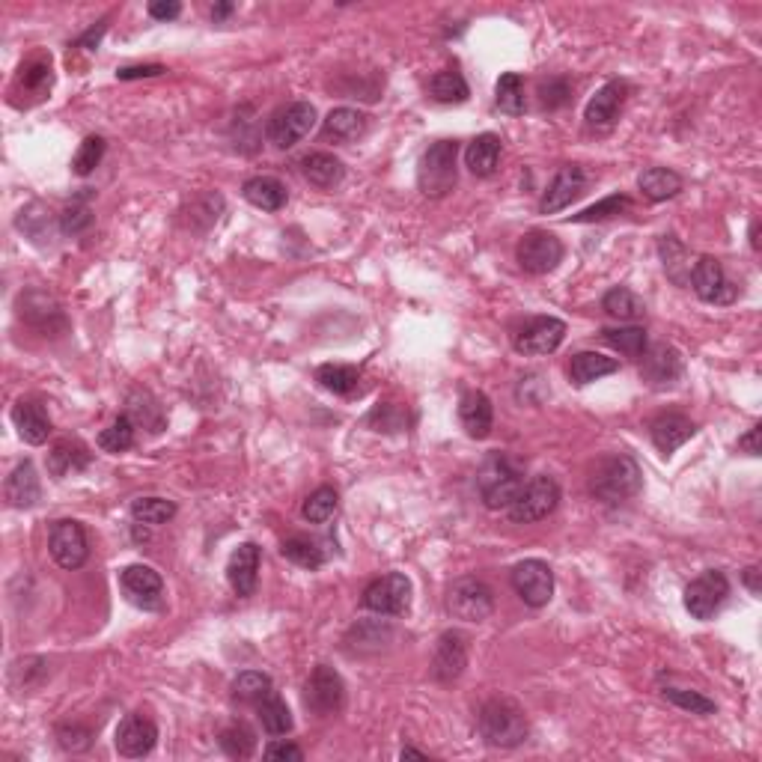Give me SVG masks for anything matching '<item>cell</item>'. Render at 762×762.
<instances>
[{"label":"cell","mask_w":762,"mask_h":762,"mask_svg":"<svg viewBox=\"0 0 762 762\" xmlns=\"http://www.w3.org/2000/svg\"><path fill=\"white\" fill-rule=\"evenodd\" d=\"M370 128V117L355 108H334L322 123V140L328 143H352L364 137Z\"/></svg>","instance_id":"25"},{"label":"cell","mask_w":762,"mask_h":762,"mask_svg":"<svg viewBox=\"0 0 762 762\" xmlns=\"http://www.w3.org/2000/svg\"><path fill=\"white\" fill-rule=\"evenodd\" d=\"M617 370H620V361L599 355V352H578L569 361V376L575 384H593L605 376H614Z\"/></svg>","instance_id":"33"},{"label":"cell","mask_w":762,"mask_h":762,"mask_svg":"<svg viewBox=\"0 0 762 762\" xmlns=\"http://www.w3.org/2000/svg\"><path fill=\"white\" fill-rule=\"evenodd\" d=\"M569 96H572V87H569L566 78H548V81L539 84V102H542V108H548V111L566 105Z\"/></svg>","instance_id":"52"},{"label":"cell","mask_w":762,"mask_h":762,"mask_svg":"<svg viewBox=\"0 0 762 762\" xmlns=\"http://www.w3.org/2000/svg\"><path fill=\"white\" fill-rule=\"evenodd\" d=\"M57 742H60L63 751L78 754V751H87V748H90L93 733L84 730V727H78V724H60V727H57Z\"/></svg>","instance_id":"53"},{"label":"cell","mask_w":762,"mask_h":762,"mask_svg":"<svg viewBox=\"0 0 762 762\" xmlns=\"http://www.w3.org/2000/svg\"><path fill=\"white\" fill-rule=\"evenodd\" d=\"M447 611L465 623H483L495 611V593L480 578H459L447 593Z\"/></svg>","instance_id":"5"},{"label":"cell","mask_w":762,"mask_h":762,"mask_svg":"<svg viewBox=\"0 0 762 762\" xmlns=\"http://www.w3.org/2000/svg\"><path fill=\"white\" fill-rule=\"evenodd\" d=\"M688 283L697 292V298L706 304H733L739 298V286L727 277L721 259H715V256H700L691 265Z\"/></svg>","instance_id":"11"},{"label":"cell","mask_w":762,"mask_h":762,"mask_svg":"<svg viewBox=\"0 0 762 762\" xmlns=\"http://www.w3.org/2000/svg\"><path fill=\"white\" fill-rule=\"evenodd\" d=\"M629 209H632V200H629L626 194H611V197H605L602 203H596V206H590V209L572 215V221H575V224H596V221L617 218V215H623V212H629Z\"/></svg>","instance_id":"49"},{"label":"cell","mask_w":762,"mask_h":762,"mask_svg":"<svg viewBox=\"0 0 762 762\" xmlns=\"http://www.w3.org/2000/svg\"><path fill=\"white\" fill-rule=\"evenodd\" d=\"M727 596H730L727 575L718 569H709L685 587V611L694 620H712L724 608Z\"/></svg>","instance_id":"13"},{"label":"cell","mask_w":762,"mask_h":762,"mask_svg":"<svg viewBox=\"0 0 762 762\" xmlns=\"http://www.w3.org/2000/svg\"><path fill=\"white\" fill-rule=\"evenodd\" d=\"M640 358H643L640 361V379L646 381L649 387H655V390L673 387L682 376V355L667 343L646 346V352Z\"/></svg>","instance_id":"18"},{"label":"cell","mask_w":762,"mask_h":762,"mask_svg":"<svg viewBox=\"0 0 762 762\" xmlns=\"http://www.w3.org/2000/svg\"><path fill=\"white\" fill-rule=\"evenodd\" d=\"M560 504V486L551 477H533L530 483H524V489L518 492V498L507 509L509 518L515 524H533L548 518Z\"/></svg>","instance_id":"9"},{"label":"cell","mask_w":762,"mask_h":762,"mask_svg":"<svg viewBox=\"0 0 762 762\" xmlns=\"http://www.w3.org/2000/svg\"><path fill=\"white\" fill-rule=\"evenodd\" d=\"M658 251H661V259H664V271H667L676 283H685L688 274H691V262H688L685 245H682L676 236H664L661 245H658Z\"/></svg>","instance_id":"46"},{"label":"cell","mask_w":762,"mask_h":762,"mask_svg":"<svg viewBox=\"0 0 762 762\" xmlns=\"http://www.w3.org/2000/svg\"><path fill=\"white\" fill-rule=\"evenodd\" d=\"M480 736L486 739V745L492 748H518L527 742L530 736V724L524 709L507 700V697H495L480 709Z\"/></svg>","instance_id":"1"},{"label":"cell","mask_w":762,"mask_h":762,"mask_svg":"<svg viewBox=\"0 0 762 762\" xmlns=\"http://www.w3.org/2000/svg\"><path fill=\"white\" fill-rule=\"evenodd\" d=\"M102 33H105V24H102V27H99V30H96V27H93V30H90V33H87V36H81V42H78V45H87V48H96V45H99V39H102Z\"/></svg>","instance_id":"60"},{"label":"cell","mask_w":762,"mask_h":762,"mask_svg":"<svg viewBox=\"0 0 762 762\" xmlns=\"http://www.w3.org/2000/svg\"><path fill=\"white\" fill-rule=\"evenodd\" d=\"M587 191V173L578 164H566L557 170V176L551 179L548 191L539 200V215H557L566 206H572L581 194Z\"/></svg>","instance_id":"17"},{"label":"cell","mask_w":762,"mask_h":762,"mask_svg":"<svg viewBox=\"0 0 762 762\" xmlns=\"http://www.w3.org/2000/svg\"><path fill=\"white\" fill-rule=\"evenodd\" d=\"M301 173L310 185L322 188V191H331L337 188L343 179H346V167L337 155L331 152H310L301 158Z\"/></svg>","instance_id":"27"},{"label":"cell","mask_w":762,"mask_h":762,"mask_svg":"<svg viewBox=\"0 0 762 762\" xmlns=\"http://www.w3.org/2000/svg\"><path fill=\"white\" fill-rule=\"evenodd\" d=\"M173 515H176V504L167 501V498H137V501L131 504V518H134L137 524L158 527V524H167Z\"/></svg>","instance_id":"44"},{"label":"cell","mask_w":762,"mask_h":762,"mask_svg":"<svg viewBox=\"0 0 762 762\" xmlns=\"http://www.w3.org/2000/svg\"><path fill=\"white\" fill-rule=\"evenodd\" d=\"M637 188L643 191L646 200L661 203V200H670L682 191V176L670 167H646L637 176Z\"/></svg>","instance_id":"32"},{"label":"cell","mask_w":762,"mask_h":762,"mask_svg":"<svg viewBox=\"0 0 762 762\" xmlns=\"http://www.w3.org/2000/svg\"><path fill=\"white\" fill-rule=\"evenodd\" d=\"M102 155H105V137L99 134H90L84 137V143L78 146L75 158H72V170L78 176H90L99 164H102Z\"/></svg>","instance_id":"51"},{"label":"cell","mask_w":762,"mask_h":762,"mask_svg":"<svg viewBox=\"0 0 762 762\" xmlns=\"http://www.w3.org/2000/svg\"><path fill=\"white\" fill-rule=\"evenodd\" d=\"M167 69L164 66H158V63H146V66H126V69H120L117 72V78L120 81H134V78H158V75H164Z\"/></svg>","instance_id":"56"},{"label":"cell","mask_w":762,"mask_h":762,"mask_svg":"<svg viewBox=\"0 0 762 762\" xmlns=\"http://www.w3.org/2000/svg\"><path fill=\"white\" fill-rule=\"evenodd\" d=\"M242 194H245V200L251 206L262 209V212H280L286 206V200H289L286 185L280 179H274V176H254V179H248L242 185Z\"/></svg>","instance_id":"30"},{"label":"cell","mask_w":762,"mask_h":762,"mask_svg":"<svg viewBox=\"0 0 762 762\" xmlns=\"http://www.w3.org/2000/svg\"><path fill=\"white\" fill-rule=\"evenodd\" d=\"M48 551L54 557V563L60 569H81L90 557V542H87V530L81 521L75 518H60L51 524V533H48Z\"/></svg>","instance_id":"8"},{"label":"cell","mask_w":762,"mask_h":762,"mask_svg":"<svg viewBox=\"0 0 762 762\" xmlns=\"http://www.w3.org/2000/svg\"><path fill=\"white\" fill-rule=\"evenodd\" d=\"M12 423H15L18 435H21L27 444H33V447L45 444L48 435H51V417L45 414V408H42L39 402H27V399L15 402V408H12Z\"/></svg>","instance_id":"26"},{"label":"cell","mask_w":762,"mask_h":762,"mask_svg":"<svg viewBox=\"0 0 762 762\" xmlns=\"http://www.w3.org/2000/svg\"><path fill=\"white\" fill-rule=\"evenodd\" d=\"M268 691H274L271 676H265V673H259V670H245V673H239L236 682H233V697H236L239 703H248V706H256Z\"/></svg>","instance_id":"43"},{"label":"cell","mask_w":762,"mask_h":762,"mask_svg":"<svg viewBox=\"0 0 762 762\" xmlns=\"http://www.w3.org/2000/svg\"><path fill=\"white\" fill-rule=\"evenodd\" d=\"M477 486L483 495V504L489 509H509L518 492L524 489V471L515 459L504 453H495L483 462L477 474Z\"/></svg>","instance_id":"3"},{"label":"cell","mask_w":762,"mask_h":762,"mask_svg":"<svg viewBox=\"0 0 762 762\" xmlns=\"http://www.w3.org/2000/svg\"><path fill=\"white\" fill-rule=\"evenodd\" d=\"M760 426H754V429H748V435H742L739 438V450L742 453H748V456H760Z\"/></svg>","instance_id":"58"},{"label":"cell","mask_w":762,"mask_h":762,"mask_svg":"<svg viewBox=\"0 0 762 762\" xmlns=\"http://www.w3.org/2000/svg\"><path fill=\"white\" fill-rule=\"evenodd\" d=\"M280 554H283L289 563H295V566H301V569H310V572L322 569V563H325L322 548H319L316 542L304 539V536H289V539H283Z\"/></svg>","instance_id":"38"},{"label":"cell","mask_w":762,"mask_h":762,"mask_svg":"<svg viewBox=\"0 0 762 762\" xmlns=\"http://www.w3.org/2000/svg\"><path fill=\"white\" fill-rule=\"evenodd\" d=\"M90 224H93V215H90V209H87L84 203H72V206L60 215V227H63L66 236H78V233H84Z\"/></svg>","instance_id":"54"},{"label":"cell","mask_w":762,"mask_h":762,"mask_svg":"<svg viewBox=\"0 0 762 762\" xmlns=\"http://www.w3.org/2000/svg\"><path fill=\"white\" fill-rule=\"evenodd\" d=\"M661 694H664V700H667V703H673V706H679L682 712H691V715H715V712H718L715 700L703 697L700 691H685V688H664Z\"/></svg>","instance_id":"50"},{"label":"cell","mask_w":762,"mask_h":762,"mask_svg":"<svg viewBox=\"0 0 762 762\" xmlns=\"http://www.w3.org/2000/svg\"><path fill=\"white\" fill-rule=\"evenodd\" d=\"M265 760H304V751L298 745H289V742H271L265 748Z\"/></svg>","instance_id":"55"},{"label":"cell","mask_w":762,"mask_h":762,"mask_svg":"<svg viewBox=\"0 0 762 762\" xmlns=\"http://www.w3.org/2000/svg\"><path fill=\"white\" fill-rule=\"evenodd\" d=\"M337 509H340L337 492H334L331 486H322V489H316L313 495H307V501H304V507H301V515H304L310 524H325V521H331V518L337 515Z\"/></svg>","instance_id":"42"},{"label":"cell","mask_w":762,"mask_h":762,"mask_svg":"<svg viewBox=\"0 0 762 762\" xmlns=\"http://www.w3.org/2000/svg\"><path fill=\"white\" fill-rule=\"evenodd\" d=\"M182 15V3L170 0V3H149V18L155 21H173Z\"/></svg>","instance_id":"57"},{"label":"cell","mask_w":762,"mask_h":762,"mask_svg":"<svg viewBox=\"0 0 762 762\" xmlns=\"http://www.w3.org/2000/svg\"><path fill=\"white\" fill-rule=\"evenodd\" d=\"M602 310H605L608 316L620 319V322H637V319H643L646 304L637 298L632 289H626V286H614V289H608V292H605V298H602Z\"/></svg>","instance_id":"36"},{"label":"cell","mask_w":762,"mask_h":762,"mask_svg":"<svg viewBox=\"0 0 762 762\" xmlns=\"http://www.w3.org/2000/svg\"><path fill=\"white\" fill-rule=\"evenodd\" d=\"M256 578H259V548H256L254 542H242V545L230 554L227 581H230V587H233L236 596L248 599V596H254Z\"/></svg>","instance_id":"24"},{"label":"cell","mask_w":762,"mask_h":762,"mask_svg":"<svg viewBox=\"0 0 762 762\" xmlns=\"http://www.w3.org/2000/svg\"><path fill=\"white\" fill-rule=\"evenodd\" d=\"M751 245H754V251H760V224L757 221L751 224Z\"/></svg>","instance_id":"63"},{"label":"cell","mask_w":762,"mask_h":762,"mask_svg":"<svg viewBox=\"0 0 762 762\" xmlns=\"http://www.w3.org/2000/svg\"><path fill=\"white\" fill-rule=\"evenodd\" d=\"M563 337H566V322L563 319H557V316H533V319H527L515 331L512 346L524 358H545V355L560 349Z\"/></svg>","instance_id":"7"},{"label":"cell","mask_w":762,"mask_h":762,"mask_svg":"<svg viewBox=\"0 0 762 762\" xmlns=\"http://www.w3.org/2000/svg\"><path fill=\"white\" fill-rule=\"evenodd\" d=\"M316 381H319L325 390L337 393V396H349V393L358 390L361 373H358L355 367H346V364H322V367L316 370Z\"/></svg>","instance_id":"39"},{"label":"cell","mask_w":762,"mask_h":762,"mask_svg":"<svg viewBox=\"0 0 762 762\" xmlns=\"http://www.w3.org/2000/svg\"><path fill=\"white\" fill-rule=\"evenodd\" d=\"M456 158H459L456 140H438L423 152L417 164V185L426 197L441 200L456 188Z\"/></svg>","instance_id":"4"},{"label":"cell","mask_w":762,"mask_h":762,"mask_svg":"<svg viewBox=\"0 0 762 762\" xmlns=\"http://www.w3.org/2000/svg\"><path fill=\"white\" fill-rule=\"evenodd\" d=\"M643 489V474L637 468V462L626 453H614L605 456L590 477V492L605 501V504H620L635 498L637 492Z\"/></svg>","instance_id":"2"},{"label":"cell","mask_w":762,"mask_h":762,"mask_svg":"<svg viewBox=\"0 0 762 762\" xmlns=\"http://www.w3.org/2000/svg\"><path fill=\"white\" fill-rule=\"evenodd\" d=\"M429 96H432L438 105H462V102H468L471 90H468V81L462 78V72L444 69V72L432 75V81H429Z\"/></svg>","instance_id":"35"},{"label":"cell","mask_w":762,"mask_h":762,"mask_svg":"<svg viewBox=\"0 0 762 762\" xmlns=\"http://www.w3.org/2000/svg\"><path fill=\"white\" fill-rule=\"evenodd\" d=\"M120 587H123V596L134 608L161 611V605H164V581L152 566H143V563L126 566L120 572Z\"/></svg>","instance_id":"16"},{"label":"cell","mask_w":762,"mask_h":762,"mask_svg":"<svg viewBox=\"0 0 762 762\" xmlns=\"http://www.w3.org/2000/svg\"><path fill=\"white\" fill-rule=\"evenodd\" d=\"M745 584H748L751 596H760V566H748L745 569Z\"/></svg>","instance_id":"59"},{"label":"cell","mask_w":762,"mask_h":762,"mask_svg":"<svg viewBox=\"0 0 762 762\" xmlns=\"http://www.w3.org/2000/svg\"><path fill=\"white\" fill-rule=\"evenodd\" d=\"M51 81H54V75H51V63H48V60H33V63L21 66L18 84H21L24 93L42 99V96L51 90Z\"/></svg>","instance_id":"48"},{"label":"cell","mask_w":762,"mask_h":762,"mask_svg":"<svg viewBox=\"0 0 762 762\" xmlns=\"http://www.w3.org/2000/svg\"><path fill=\"white\" fill-rule=\"evenodd\" d=\"M99 447L105 453H126V450H131L134 447V420L128 414H120L108 429H102Z\"/></svg>","instance_id":"47"},{"label":"cell","mask_w":762,"mask_h":762,"mask_svg":"<svg viewBox=\"0 0 762 762\" xmlns=\"http://www.w3.org/2000/svg\"><path fill=\"white\" fill-rule=\"evenodd\" d=\"M602 340H605L611 349H617L620 355H626V358H640V355L646 352V346H649L646 331L637 328V325H626V328H602Z\"/></svg>","instance_id":"37"},{"label":"cell","mask_w":762,"mask_h":762,"mask_svg":"<svg viewBox=\"0 0 762 762\" xmlns=\"http://www.w3.org/2000/svg\"><path fill=\"white\" fill-rule=\"evenodd\" d=\"M316 126V108L310 102H292L280 111L271 114L265 134L268 143L277 149H292L295 143H301Z\"/></svg>","instance_id":"10"},{"label":"cell","mask_w":762,"mask_h":762,"mask_svg":"<svg viewBox=\"0 0 762 762\" xmlns=\"http://www.w3.org/2000/svg\"><path fill=\"white\" fill-rule=\"evenodd\" d=\"M227 15H233V3H215L212 6V18L215 21H224Z\"/></svg>","instance_id":"61"},{"label":"cell","mask_w":762,"mask_h":762,"mask_svg":"<svg viewBox=\"0 0 762 762\" xmlns=\"http://www.w3.org/2000/svg\"><path fill=\"white\" fill-rule=\"evenodd\" d=\"M459 420H462V429L483 441L492 435V426H495V408H492V399L483 393V390H468L462 399H459Z\"/></svg>","instance_id":"22"},{"label":"cell","mask_w":762,"mask_h":762,"mask_svg":"<svg viewBox=\"0 0 762 762\" xmlns=\"http://www.w3.org/2000/svg\"><path fill=\"white\" fill-rule=\"evenodd\" d=\"M468 664V637L456 629H447L435 643V658H432V676L438 682H456L465 673Z\"/></svg>","instance_id":"19"},{"label":"cell","mask_w":762,"mask_h":762,"mask_svg":"<svg viewBox=\"0 0 762 762\" xmlns=\"http://www.w3.org/2000/svg\"><path fill=\"white\" fill-rule=\"evenodd\" d=\"M399 757H402V760H426V754H423V751H414V748H402Z\"/></svg>","instance_id":"62"},{"label":"cell","mask_w":762,"mask_h":762,"mask_svg":"<svg viewBox=\"0 0 762 762\" xmlns=\"http://www.w3.org/2000/svg\"><path fill=\"white\" fill-rule=\"evenodd\" d=\"M498 161H501V137L498 134H480L468 143L465 149V164L474 176L486 179L498 170Z\"/></svg>","instance_id":"29"},{"label":"cell","mask_w":762,"mask_h":762,"mask_svg":"<svg viewBox=\"0 0 762 762\" xmlns=\"http://www.w3.org/2000/svg\"><path fill=\"white\" fill-rule=\"evenodd\" d=\"M259 715V724L268 736H286L292 730V712L283 703V697L277 691H268L259 703L254 706Z\"/></svg>","instance_id":"34"},{"label":"cell","mask_w":762,"mask_h":762,"mask_svg":"<svg viewBox=\"0 0 762 762\" xmlns=\"http://www.w3.org/2000/svg\"><path fill=\"white\" fill-rule=\"evenodd\" d=\"M509 584L527 608H545L554 596V572L545 560H521L512 569Z\"/></svg>","instance_id":"14"},{"label":"cell","mask_w":762,"mask_h":762,"mask_svg":"<svg viewBox=\"0 0 762 762\" xmlns=\"http://www.w3.org/2000/svg\"><path fill=\"white\" fill-rule=\"evenodd\" d=\"M128 417L134 423H143L149 432H161L164 426V414H161V405L146 393V390H134L128 396Z\"/></svg>","instance_id":"41"},{"label":"cell","mask_w":762,"mask_h":762,"mask_svg":"<svg viewBox=\"0 0 762 762\" xmlns=\"http://www.w3.org/2000/svg\"><path fill=\"white\" fill-rule=\"evenodd\" d=\"M649 435H652V444L658 447V453L664 456H673L688 438L697 435V426L685 417V414H658L652 423H649Z\"/></svg>","instance_id":"23"},{"label":"cell","mask_w":762,"mask_h":762,"mask_svg":"<svg viewBox=\"0 0 762 762\" xmlns=\"http://www.w3.org/2000/svg\"><path fill=\"white\" fill-rule=\"evenodd\" d=\"M221 748H224V754L233 757V760H248V757H254V730H251L248 724H230V727L221 733Z\"/></svg>","instance_id":"45"},{"label":"cell","mask_w":762,"mask_h":762,"mask_svg":"<svg viewBox=\"0 0 762 762\" xmlns=\"http://www.w3.org/2000/svg\"><path fill=\"white\" fill-rule=\"evenodd\" d=\"M304 706L310 715L319 718H331L346 706V685L340 679V673L328 664H319L307 682H304Z\"/></svg>","instance_id":"6"},{"label":"cell","mask_w":762,"mask_h":762,"mask_svg":"<svg viewBox=\"0 0 762 762\" xmlns=\"http://www.w3.org/2000/svg\"><path fill=\"white\" fill-rule=\"evenodd\" d=\"M361 605L381 617H405L411 608V581L402 572L381 575L364 590Z\"/></svg>","instance_id":"12"},{"label":"cell","mask_w":762,"mask_h":762,"mask_svg":"<svg viewBox=\"0 0 762 762\" xmlns=\"http://www.w3.org/2000/svg\"><path fill=\"white\" fill-rule=\"evenodd\" d=\"M626 96H629V84L626 81H608L590 102H587V111H584V123L593 131H608L620 120V111L626 105Z\"/></svg>","instance_id":"20"},{"label":"cell","mask_w":762,"mask_h":762,"mask_svg":"<svg viewBox=\"0 0 762 762\" xmlns=\"http://www.w3.org/2000/svg\"><path fill=\"white\" fill-rule=\"evenodd\" d=\"M515 259H518L521 271H527V274H548L563 259V242L548 230H530L521 236V242L515 248Z\"/></svg>","instance_id":"15"},{"label":"cell","mask_w":762,"mask_h":762,"mask_svg":"<svg viewBox=\"0 0 762 762\" xmlns=\"http://www.w3.org/2000/svg\"><path fill=\"white\" fill-rule=\"evenodd\" d=\"M3 492H6L9 507H15V509L36 507V501H39V495H42V486H39V477H36L33 462H21V465L9 474V480H6V486H3Z\"/></svg>","instance_id":"28"},{"label":"cell","mask_w":762,"mask_h":762,"mask_svg":"<svg viewBox=\"0 0 762 762\" xmlns=\"http://www.w3.org/2000/svg\"><path fill=\"white\" fill-rule=\"evenodd\" d=\"M90 459H93V453L81 441H60L48 453V474L54 480H63L75 471H84L90 465Z\"/></svg>","instance_id":"31"},{"label":"cell","mask_w":762,"mask_h":762,"mask_svg":"<svg viewBox=\"0 0 762 762\" xmlns=\"http://www.w3.org/2000/svg\"><path fill=\"white\" fill-rule=\"evenodd\" d=\"M158 742V727L146 715H126L117 727V751L128 760L149 757Z\"/></svg>","instance_id":"21"},{"label":"cell","mask_w":762,"mask_h":762,"mask_svg":"<svg viewBox=\"0 0 762 762\" xmlns=\"http://www.w3.org/2000/svg\"><path fill=\"white\" fill-rule=\"evenodd\" d=\"M495 105H498L504 114H509V117L524 114L527 99H524V81H521V75L507 72V75H501V78H498V87H495Z\"/></svg>","instance_id":"40"}]
</instances>
